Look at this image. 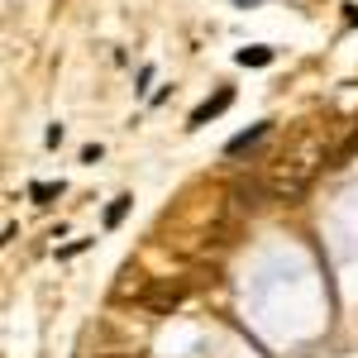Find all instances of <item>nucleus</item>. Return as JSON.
Masks as SVG:
<instances>
[{"label": "nucleus", "instance_id": "obj_1", "mask_svg": "<svg viewBox=\"0 0 358 358\" xmlns=\"http://www.w3.org/2000/svg\"><path fill=\"white\" fill-rule=\"evenodd\" d=\"M192 292V282H172V277H163V282H153L148 292H143V310H153V315H163V310H172V306H182V296Z\"/></svg>", "mask_w": 358, "mask_h": 358}, {"label": "nucleus", "instance_id": "obj_2", "mask_svg": "<svg viewBox=\"0 0 358 358\" xmlns=\"http://www.w3.org/2000/svg\"><path fill=\"white\" fill-rule=\"evenodd\" d=\"M229 101H234V91H215L210 101H201V106L192 110V120H187V129H201V124H206L210 115H220L224 106H229Z\"/></svg>", "mask_w": 358, "mask_h": 358}, {"label": "nucleus", "instance_id": "obj_3", "mask_svg": "<svg viewBox=\"0 0 358 358\" xmlns=\"http://www.w3.org/2000/svg\"><path fill=\"white\" fill-rule=\"evenodd\" d=\"M263 138H268V124H253V129H244V134L229 138V143H224V153H229V158H239V153H248V148H253V143H263Z\"/></svg>", "mask_w": 358, "mask_h": 358}, {"label": "nucleus", "instance_id": "obj_4", "mask_svg": "<svg viewBox=\"0 0 358 358\" xmlns=\"http://www.w3.org/2000/svg\"><path fill=\"white\" fill-rule=\"evenodd\" d=\"M29 196H34L38 206H48L53 196H62V182H34V187H29Z\"/></svg>", "mask_w": 358, "mask_h": 358}, {"label": "nucleus", "instance_id": "obj_5", "mask_svg": "<svg viewBox=\"0 0 358 358\" xmlns=\"http://www.w3.org/2000/svg\"><path fill=\"white\" fill-rule=\"evenodd\" d=\"M239 62L244 67H263V62H273V53L268 48H239Z\"/></svg>", "mask_w": 358, "mask_h": 358}, {"label": "nucleus", "instance_id": "obj_6", "mask_svg": "<svg viewBox=\"0 0 358 358\" xmlns=\"http://www.w3.org/2000/svg\"><path fill=\"white\" fill-rule=\"evenodd\" d=\"M124 215H129V196H120V201H110V210H106V224L115 229V224L124 220Z\"/></svg>", "mask_w": 358, "mask_h": 358}, {"label": "nucleus", "instance_id": "obj_7", "mask_svg": "<svg viewBox=\"0 0 358 358\" xmlns=\"http://www.w3.org/2000/svg\"><path fill=\"white\" fill-rule=\"evenodd\" d=\"M349 24H358V5H349Z\"/></svg>", "mask_w": 358, "mask_h": 358}]
</instances>
